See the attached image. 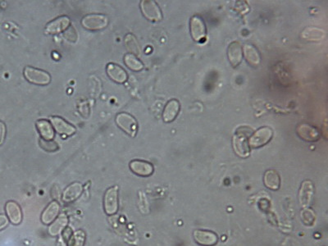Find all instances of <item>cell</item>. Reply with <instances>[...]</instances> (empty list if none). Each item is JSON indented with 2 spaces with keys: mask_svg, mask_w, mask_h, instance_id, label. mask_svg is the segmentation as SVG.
<instances>
[{
  "mask_svg": "<svg viewBox=\"0 0 328 246\" xmlns=\"http://www.w3.org/2000/svg\"><path fill=\"white\" fill-rule=\"evenodd\" d=\"M273 137V131L271 127H263L254 132L248 139L249 145L253 149H259L269 144Z\"/></svg>",
  "mask_w": 328,
  "mask_h": 246,
  "instance_id": "1",
  "label": "cell"
},
{
  "mask_svg": "<svg viewBox=\"0 0 328 246\" xmlns=\"http://www.w3.org/2000/svg\"><path fill=\"white\" fill-rule=\"evenodd\" d=\"M191 35L193 40L197 43H203L207 35V28L204 19L199 15H194L190 21Z\"/></svg>",
  "mask_w": 328,
  "mask_h": 246,
  "instance_id": "2",
  "label": "cell"
},
{
  "mask_svg": "<svg viewBox=\"0 0 328 246\" xmlns=\"http://www.w3.org/2000/svg\"><path fill=\"white\" fill-rule=\"evenodd\" d=\"M24 76L28 82L35 85H46L50 84L51 81V77L48 72L32 67H26Z\"/></svg>",
  "mask_w": 328,
  "mask_h": 246,
  "instance_id": "3",
  "label": "cell"
},
{
  "mask_svg": "<svg viewBox=\"0 0 328 246\" xmlns=\"http://www.w3.org/2000/svg\"><path fill=\"white\" fill-rule=\"evenodd\" d=\"M140 9L144 18L153 23H159L163 19V13L156 2L153 0H143L140 2Z\"/></svg>",
  "mask_w": 328,
  "mask_h": 246,
  "instance_id": "4",
  "label": "cell"
},
{
  "mask_svg": "<svg viewBox=\"0 0 328 246\" xmlns=\"http://www.w3.org/2000/svg\"><path fill=\"white\" fill-rule=\"evenodd\" d=\"M82 27L87 30H100L107 27L109 19L102 14H90L82 19Z\"/></svg>",
  "mask_w": 328,
  "mask_h": 246,
  "instance_id": "5",
  "label": "cell"
},
{
  "mask_svg": "<svg viewBox=\"0 0 328 246\" xmlns=\"http://www.w3.org/2000/svg\"><path fill=\"white\" fill-rule=\"evenodd\" d=\"M116 123L122 131H124L131 137H134L137 135L138 124L136 118L132 117V115L126 112L119 113L116 117Z\"/></svg>",
  "mask_w": 328,
  "mask_h": 246,
  "instance_id": "6",
  "label": "cell"
},
{
  "mask_svg": "<svg viewBox=\"0 0 328 246\" xmlns=\"http://www.w3.org/2000/svg\"><path fill=\"white\" fill-rule=\"evenodd\" d=\"M104 208L108 215H113L118 210V187H112L105 192Z\"/></svg>",
  "mask_w": 328,
  "mask_h": 246,
  "instance_id": "7",
  "label": "cell"
},
{
  "mask_svg": "<svg viewBox=\"0 0 328 246\" xmlns=\"http://www.w3.org/2000/svg\"><path fill=\"white\" fill-rule=\"evenodd\" d=\"M296 134L307 142H316L320 139L321 134L315 127L308 123H301L296 127Z\"/></svg>",
  "mask_w": 328,
  "mask_h": 246,
  "instance_id": "8",
  "label": "cell"
},
{
  "mask_svg": "<svg viewBox=\"0 0 328 246\" xmlns=\"http://www.w3.org/2000/svg\"><path fill=\"white\" fill-rule=\"evenodd\" d=\"M232 146L234 152L242 159H246L250 154V147L249 141L245 134L236 133L232 139Z\"/></svg>",
  "mask_w": 328,
  "mask_h": 246,
  "instance_id": "9",
  "label": "cell"
},
{
  "mask_svg": "<svg viewBox=\"0 0 328 246\" xmlns=\"http://www.w3.org/2000/svg\"><path fill=\"white\" fill-rule=\"evenodd\" d=\"M193 237L194 241L201 246H214L219 241L216 234L208 230H195Z\"/></svg>",
  "mask_w": 328,
  "mask_h": 246,
  "instance_id": "10",
  "label": "cell"
},
{
  "mask_svg": "<svg viewBox=\"0 0 328 246\" xmlns=\"http://www.w3.org/2000/svg\"><path fill=\"white\" fill-rule=\"evenodd\" d=\"M229 62L233 67H237L243 60V47L241 43L234 41L231 43L227 50Z\"/></svg>",
  "mask_w": 328,
  "mask_h": 246,
  "instance_id": "11",
  "label": "cell"
},
{
  "mask_svg": "<svg viewBox=\"0 0 328 246\" xmlns=\"http://www.w3.org/2000/svg\"><path fill=\"white\" fill-rule=\"evenodd\" d=\"M129 166L135 174L140 177H149L154 172V166L149 162L133 160L130 163Z\"/></svg>",
  "mask_w": 328,
  "mask_h": 246,
  "instance_id": "12",
  "label": "cell"
},
{
  "mask_svg": "<svg viewBox=\"0 0 328 246\" xmlns=\"http://www.w3.org/2000/svg\"><path fill=\"white\" fill-rule=\"evenodd\" d=\"M313 193H314V188L313 183L310 181H304L301 185L299 193V199L303 208L306 209L309 207L313 199Z\"/></svg>",
  "mask_w": 328,
  "mask_h": 246,
  "instance_id": "13",
  "label": "cell"
},
{
  "mask_svg": "<svg viewBox=\"0 0 328 246\" xmlns=\"http://www.w3.org/2000/svg\"><path fill=\"white\" fill-rule=\"evenodd\" d=\"M181 105L177 100H171L167 103L163 112V119L164 122L169 123L174 121L179 114Z\"/></svg>",
  "mask_w": 328,
  "mask_h": 246,
  "instance_id": "14",
  "label": "cell"
},
{
  "mask_svg": "<svg viewBox=\"0 0 328 246\" xmlns=\"http://www.w3.org/2000/svg\"><path fill=\"white\" fill-rule=\"evenodd\" d=\"M70 19L64 16L50 22L45 28V31L50 35H55L62 32L69 27Z\"/></svg>",
  "mask_w": 328,
  "mask_h": 246,
  "instance_id": "15",
  "label": "cell"
},
{
  "mask_svg": "<svg viewBox=\"0 0 328 246\" xmlns=\"http://www.w3.org/2000/svg\"><path fill=\"white\" fill-rule=\"evenodd\" d=\"M243 55L246 61L252 67H259L261 62V55L259 54L257 48L250 44L244 45Z\"/></svg>",
  "mask_w": 328,
  "mask_h": 246,
  "instance_id": "16",
  "label": "cell"
},
{
  "mask_svg": "<svg viewBox=\"0 0 328 246\" xmlns=\"http://www.w3.org/2000/svg\"><path fill=\"white\" fill-rule=\"evenodd\" d=\"M50 121H51L53 127H55V131L59 134L72 136L76 132V128L61 117H51Z\"/></svg>",
  "mask_w": 328,
  "mask_h": 246,
  "instance_id": "17",
  "label": "cell"
},
{
  "mask_svg": "<svg viewBox=\"0 0 328 246\" xmlns=\"http://www.w3.org/2000/svg\"><path fill=\"white\" fill-rule=\"evenodd\" d=\"M107 74L109 77L117 83H124L127 82L128 76L126 71L119 65L115 64V63H109L107 66Z\"/></svg>",
  "mask_w": 328,
  "mask_h": 246,
  "instance_id": "18",
  "label": "cell"
},
{
  "mask_svg": "<svg viewBox=\"0 0 328 246\" xmlns=\"http://www.w3.org/2000/svg\"><path fill=\"white\" fill-rule=\"evenodd\" d=\"M6 214L8 215V219L14 225H18L23 220V213L20 206L16 202L9 201L6 204Z\"/></svg>",
  "mask_w": 328,
  "mask_h": 246,
  "instance_id": "19",
  "label": "cell"
},
{
  "mask_svg": "<svg viewBox=\"0 0 328 246\" xmlns=\"http://www.w3.org/2000/svg\"><path fill=\"white\" fill-rule=\"evenodd\" d=\"M264 186L272 191H277L281 187V177L278 172L273 169L268 170L264 173Z\"/></svg>",
  "mask_w": 328,
  "mask_h": 246,
  "instance_id": "20",
  "label": "cell"
},
{
  "mask_svg": "<svg viewBox=\"0 0 328 246\" xmlns=\"http://www.w3.org/2000/svg\"><path fill=\"white\" fill-rule=\"evenodd\" d=\"M60 205L56 201H53L48 205L47 208L43 212L41 216V221L45 225H50L57 219V215L59 214Z\"/></svg>",
  "mask_w": 328,
  "mask_h": 246,
  "instance_id": "21",
  "label": "cell"
},
{
  "mask_svg": "<svg viewBox=\"0 0 328 246\" xmlns=\"http://www.w3.org/2000/svg\"><path fill=\"white\" fill-rule=\"evenodd\" d=\"M83 191V187L80 182H75L70 185L69 187H67L65 190L62 195V200L65 203H71L78 199Z\"/></svg>",
  "mask_w": 328,
  "mask_h": 246,
  "instance_id": "22",
  "label": "cell"
},
{
  "mask_svg": "<svg viewBox=\"0 0 328 246\" xmlns=\"http://www.w3.org/2000/svg\"><path fill=\"white\" fill-rule=\"evenodd\" d=\"M36 127L40 133L41 139L45 140H52L55 137V131L52 125L47 120H39L36 122Z\"/></svg>",
  "mask_w": 328,
  "mask_h": 246,
  "instance_id": "23",
  "label": "cell"
},
{
  "mask_svg": "<svg viewBox=\"0 0 328 246\" xmlns=\"http://www.w3.org/2000/svg\"><path fill=\"white\" fill-rule=\"evenodd\" d=\"M326 32L323 29L316 27H308L303 30L301 34V36L304 40L312 42H317L320 41L325 38Z\"/></svg>",
  "mask_w": 328,
  "mask_h": 246,
  "instance_id": "24",
  "label": "cell"
},
{
  "mask_svg": "<svg viewBox=\"0 0 328 246\" xmlns=\"http://www.w3.org/2000/svg\"><path fill=\"white\" fill-rule=\"evenodd\" d=\"M68 223V219L65 214H61L57 219H55V221L50 225L49 228V233L53 236H56L62 233V231L64 230L65 227L67 226Z\"/></svg>",
  "mask_w": 328,
  "mask_h": 246,
  "instance_id": "25",
  "label": "cell"
},
{
  "mask_svg": "<svg viewBox=\"0 0 328 246\" xmlns=\"http://www.w3.org/2000/svg\"><path fill=\"white\" fill-rule=\"evenodd\" d=\"M125 64L132 71L139 72L144 68V65L140 60L137 58V56L132 54H127L124 57Z\"/></svg>",
  "mask_w": 328,
  "mask_h": 246,
  "instance_id": "26",
  "label": "cell"
},
{
  "mask_svg": "<svg viewBox=\"0 0 328 246\" xmlns=\"http://www.w3.org/2000/svg\"><path fill=\"white\" fill-rule=\"evenodd\" d=\"M125 45H126L127 50H129L130 52L132 53V55H140V47H139V43H138L134 35H132V34H128V35H126Z\"/></svg>",
  "mask_w": 328,
  "mask_h": 246,
  "instance_id": "27",
  "label": "cell"
},
{
  "mask_svg": "<svg viewBox=\"0 0 328 246\" xmlns=\"http://www.w3.org/2000/svg\"><path fill=\"white\" fill-rule=\"evenodd\" d=\"M85 234L82 230L76 231L70 238L68 246H84Z\"/></svg>",
  "mask_w": 328,
  "mask_h": 246,
  "instance_id": "28",
  "label": "cell"
},
{
  "mask_svg": "<svg viewBox=\"0 0 328 246\" xmlns=\"http://www.w3.org/2000/svg\"><path fill=\"white\" fill-rule=\"evenodd\" d=\"M40 146L48 152H55L58 149V145L54 140H45L40 139Z\"/></svg>",
  "mask_w": 328,
  "mask_h": 246,
  "instance_id": "29",
  "label": "cell"
},
{
  "mask_svg": "<svg viewBox=\"0 0 328 246\" xmlns=\"http://www.w3.org/2000/svg\"><path fill=\"white\" fill-rule=\"evenodd\" d=\"M8 225V219L5 215L0 214V231L5 228Z\"/></svg>",
  "mask_w": 328,
  "mask_h": 246,
  "instance_id": "30",
  "label": "cell"
},
{
  "mask_svg": "<svg viewBox=\"0 0 328 246\" xmlns=\"http://www.w3.org/2000/svg\"><path fill=\"white\" fill-rule=\"evenodd\" d=\"M5 126L2 122H0V144H2L5 137Z\"/></svg>",
  "mask_w": 328,
  "mask_h": 246,
  "instance_id": "31",
  "label": "cell"
}]
</instances>
